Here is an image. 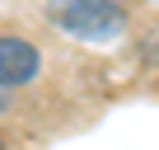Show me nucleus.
<instances>
[{"instance_id":"obj_1","label":"nucleus","mask_w":159,"mask_h":150,"mask_svg":"<svg viewBox=\"0 0 159 150\" xmlns=\"http://www.w3.org/2000/svg\"><path fill=\"white\" fill-rule=\"evenodd\" d=\"M52 24L66 28L70 38L84 42H108L126 28V14L112 0H52Z\"/></svg>"},{"instance_id":"obj_3","label":"nucleus","mask_w":159,"mask_h":150,"mask_svg":"<svg viewBox=\"0 0 159 150\" xmlns=\"http://www.w3.org/2000/svg\"><path fill=\"white\" fill-rule=\"evenodd\" d=\"M0 150H5V141H0Z\"/></svg>"},{"instance_id":"obj_2","label":"nucleus","mask_w":159,"mask_h":150,"mask_svg":"<svg viewBox=\"0 0 159 150\" xmlns=\"http://www.w3.org/2000/svg\"><path fill=\"white\" fill-rule=\"evenodd\" d=\"M42 70V52L19 38V33H0V89H19Z\"/></svg>"}]
</instances>
